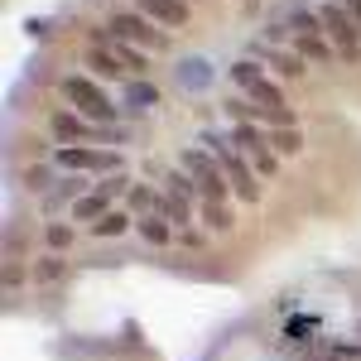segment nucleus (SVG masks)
<instances>
[{
	"label": "nucleus",
	"instance_id": "4468645a",
	"mask_svg": "<svg viewBox=\"0 0 361 361\" xmlns=\"http://www.w3.org/2000/svg\"><path fill=\"white\" fill-rule=\"evenodd\" d=\"M135 10L149 15L159 29H183L193 20V5H188V0H135Z\"/></svg>",
	"mask_w": 361,
	"mask_h": 361
},
{
	"label": "nucleus",
	"instance_id": "c756f323",
	"mask_svg": "<svg viewBox=\"0 0 361 361\" xmlns=\"http://www.w3.org/2000/svg\"><path fill=\"white\" fill-rule=\"evenodd\" d=\"M347 10H352V20L361 25V0H347Z\"/></svg>",
	"mask_w": 361,
	"mask_h": 361
},
{
	"label": "nucleus",
	"instance_id": "f03ea898",
	"mask_svg": "<svg viewBox=\"0 0 361 361\" xmlns=\"http://www.w3.org/2000/svg\"><path fill=\"white\" fill-rule=\"evenodd\" d=\"M197 145L202 149H212L217 154V164H222V173H226V183H231V193H236V202H260V173H255V164H250L246 154L236 149V140H231V130H202L197 135Z\"/></svg>",
	"mask_w": 361,
	"mask_h": 361
},
{
	"label": "nucleus",
	"instance_id": "f8f14e48",
	"mask_svg": "<svg viewBox=\"0 0 361 361\" xmlns=\"http://www.w3.org/2000/svg\"><path fill=\"white\" fill-rule=\"evenodd\" d=\"M49 140L54 145H92V126H87V116L63 106V111L49 116Z\"/></svg>",
	"mask_w": 361,
	"mask_h": 361
},
{
	"label": "nucleus",
	"instance_id": "7ed1b4c3",
	"mask_svg": "<svg viewBox=\"0 0 361 361\" xmlns=\"http://www.w3.org/2000/svg\"><path fill=\"white\" fill-rule=\"evenodd\" d=\"M58 92H63V106H73L78 116H87L92 126H116V116H121V102H111L92 73H68V78H58Z\"/></svg>",
	"mask_w": 361,
	"mask_h": 361
},
{
	"label": "nucleus",
	"instance_id": "c85d7f7f",
	"mask_svg": "<svg viewBox=\"0 0 361 361\" xmlns=\"http://www.w3.org/2000/svg\"><path fill=\"white\" fill-rule=\"evenodd\" d=\"M25 284V270H15V260H5V289H20Z\"/></svg>",
	"mask_w": 361,
	"mask_h": 361
},
{
	"label": "nucleus",
	"instance_id": "423d86ee",
	"mask_svg": "<svg viewBox=\"0 0 361 361\" xmlns=\"http://www.w3.org/2000/svg\"><path fill=\"white\" fill-rule=\"evenodd\" d=\"M106 29H111L116 39H126V44L145 49V54H159V49H169V29H159L149 15H140V10H116L111 20H106Z\"/></svg>",
	"mask_w": 361,
	"mask_h": 361
},
{
	"label": "nucleus",
	"instance_id": "4be33fe9",
	"mask_svg": "<svg viewBox=\"0 0 361 361\" xmlns=\"http://www.w3.org/2000/svg\"><path fill=\"white\" fill-rule=\"evenodd\" d=\"M73 241H78V231H73V222H49L44 226V246H49V255H68L73 250Z\"/></svg>",
	"mask_w": 361,
	"mask_h": 361
},
{
	"label": "nucleus",
	"instance_id": "9d476101",
	"mask_svg": "<svg viewBox=\"0 0 361 361\" xmlns=\"http://www.w3.org/2000/svg\"><path fill=\"white\" fill-rule=\"evenodd\" d=\"M222 111L236 121V126H294V111L289 106H270V102H250V97H226Z\"/></svg>",
	"mask_w": 361,
	"mask_h": 361
},
{
	"label": "nucleus",
	"instance_id": "6e6552de",
	"mask_svg": "<svg viewBox=\"0 0 361 361\" xmlns=\"http://www.w3.org/2000/svg\"><path fill=\"white\" fill-rule=\"evenodd\" d=\"M231 87L250 97V102H270V106H284V87L265 73V63H255V58H236L231 63Z\"/></svg>",
	"mask_w": 361,
	"mask_h": 361
},
{
	"label": "nucleus",
	"instance_id": "1a4fd4ad",
	"mask_svg": "<svg viewBox=\"0 0 361 361\" xmlns=\"http://www.w3.org/2000/svg\"><path fill=\"white\" fill-rule=\"evenodd\" d=\"M231 140H236V149L255 164L260 178H275L279 173V154H275V145H270V135L260 126H231Z\"/></svg>",
	"mask_w": 361,
	"mask_h": 361
},
{
	"label": "nucleus",
	"instance_id": "bb28decb",
	"mask_svg": "<svg viewBox=\"0 0 361 361\" xmlns=\"http://www.w3.org/2000/svg\"><path fill=\"white\" fill-rule=\"evenodd\" d=\"M173 246H183V250H202V246H207V236H202V231H193V226H178Z\"/></svg>",
	"mask_w": 361,
	"mask_h": 361
},
{
	"label": "nucleus",
	"instance_id": "39448f33",
	"mask_svg": "<svg viewBox=\"0 0 361 361\" xmlns=\"http://www.w3.org/2000/svg\"><path fill=\"white\" fill-rule=\"evenodd\" d=\"M58 169H73V173H121V149H106V145H58L54 149Z\"/></svg>",
	"mask_w": 361,
	"mask_h": 361
},
{
	"label": "nucleus",
	"instance_id": "7c9ffc66",
	"mask_svg": "<svg viewBox=\"0 0 361 361\" xmlns=\"http://www.w3.org/2000/svg\"><path fill=\"white\" fill-rule=\"evenodd\" d=\"M188 5H202V0H188Z\"/></svg>",
	"mask_w": 361,
	"mask_h": 361
},
{
	"label": "nucleus",
	"instance_id": "412c9836",
	"mask_svg": "<svg viewBox=\"0 0 361 361\" xmlns=\"http://www.w3.org/2000/svg\"><path fill=\"white\" fill-rule=\"evenodd\" d=\"M121 207H130L135 217H149V212H159V188H149V183H130V193Z\"/></svg>",
	"mask_w": 361,
	"mask_h": 361
},
{
	"label": "nucleus",
	"instance_id": "f257e3e1",
	"mask_svg": "<svg viewBox=\"0 0 361 361\" xmlns=\"http://www.w3.org/2000/svg\"><path fill=\"white\" fill-rule=\"evenodd\" d=\"M178 164H183V173L197 183V197H202V222L212 226V231H231L236 226V207H231V183H226L222 164H217V154L212 149H202V145H188L183 154H178Z\"/></svg>",
	"mask_w": 361,
	"mask_h": 361
},
{
	"label": "nucleus",
	"instance_id": "b1692460",
	"mask_svg": "<svg viewBox=\"0 0 361 361\" xmlns=\"http://www.w3.org/2000/svg\"><path fill=\"white\" fill-rule=\"evenodd\" d=\"M270 145H275V154H299L304 149V130L299 126H279V130H270Z\"/></svg>",
	"mask_w": 361,
	"mask_h": 361
},
{
	"label": "nucleus",
	"instance_id": "5701e85b",
	"mask_svg": "<svg viewBox=\"0 0 361 361\" xmlns=\"http://www.w3.org/2000/svg\"><path fill=\"white\" fill-rule=\"evenodd\" d=\"M178 82H183L188 97H197L202 87L212 82V68H207V63H197V58H188V63H178Z\"/></svg>",
	"mask_w": 361,
	"mask_h": 361
},
{
	"label": "nucleus",
	"instance_id": "393cba45",
	"mask_svg": "<svg viewBox=\"0 0 361 361\" xmlns=\"http://www.w3.org/2000/svg\"><path fill=\"white\" fill-rule=\"evenodd\" d=\"M34 279H39V284H63V279H68V265H63V255H44V260L34 265Z\"/></svg>",
	"mask_w": 361,
	"mask_h": 361
},
{
	"label": "nucleus",
	"instance_id": "cd10ccee",
	"mask_svg": "<svg viewBox=\"0 0 361 361\" xmlns=\"http://www.w3.org/2000/svg\"><path fill=\"white\" fill-rule=\"evenodd\" d=\"M318 328V318H289L284 323V337H304V333H313Z\"/></svg>",
	"mask_w": 361,
	"mask_h": 361
},
{
	"label": "nucleus",
	"instance_id": "20e7f679",
	"mask_svg": "<svg viewBox=\"0 0 361 361\" xmlns=\"http://www.w3.org/2000/svg\"><path fill=\"white\" fill-rule=\"evenodd\" d=\"M197 207H202L197 183L183 173V169H164V188H159V217H169L173 226H188Z\"/></svg>",
	"mask_w": 361,
	"mask_h": 361
},
{
	"label": "nucleus",
	"instance_id": "0eeeda50",
	"mask_svg": "<svg viewBox=\"0 0 361 361\" xmlns=\"http://www.w3.org/2000/svg\"><path fill=\"white\" fill-rule=\"evenodd\" d=\"M318 15H323V34L333 39V49L342 63H361V25L352 20V10L347 5H318Z\"/></svg>",
	"mask_w": 361,
	"mask_h": 361
},
{
	"label": "nucleus",
	"instance_id": "9b49d317",
	"mask_svg": "<svg viewBox=\"0 0 361 361\" xmlns=\"http://www.w3.org/2000/svg\"><path fill=\"white\" fill-rule=\"evenodd\" d=\"M246 54L255 58V63H265V68H270L275 78H289V82H299V78H304V68H308V63L294 54L289 44H284V49H275V44H265V39H255Z\"/></svg>",
	"mask_w": 361,
	"mask_h": 361
},
{
	"label": "nucleus",
	"instance_id": "a211bd4d",
	"mask_svg": "<svg viewBox=\"0 0 361 361\" xmlns=\"http://www.w3.org/2000/svg\"><path fill=\"white\" fill-rule=\"evenodd\" d=\"M135 236L145 246H173V236H178V226L159 217V212H149V217H135Z\"/></svg>",
	"mask_w": 361,
	"mask_h": 361
},
{
	"label": "nucleus",
	"instance_id": "f3484780",
	"mask_svg": "<svg viewBox=\"0 0 361 361\" xmlns=\"http://www.w3.org/2000/svg\"><path fill=\"white\" fill-rule=\"evenodd\" d=\"M289 49L304 58V63H333V58H337L333 39H328L323 29H304V34H294V39H289Z\"/></svg>",
	"mask_w": 361,
	"mask_h": 361
},
{
	"label": "nucleus",
	"instance_id": "ddd939ff",
	"mask_svg": "<svg viewBox=\"0 0 361 361\" xmlns=\"http://www.w3.org/2000/svg\"><path fill=\"white\" fill-rule=\"evenodd\" d=\"M82 193H92V188H87L82 178H73V173H63V178H54V188H49V193H39V212H44L49 222H54L58 212H63L68 202H78Z\"/></svg>",
	"mask_w": 361,
	"mask_h": 361
},
{
	"label": "nucleus",
	"instance_id": "6ab92c4d",
	"mask_svg": "<svg viewBox=\"0 0 361 361\" xmlns=\"http://www.w3.org/2000/svg\"><path fill=\"white\" fill-rule=\"evenodd\" d=\"M111 207H116L111 197L102 193V188H92V193H82V197H78V202H73V222L92 226V222H97V217H106Z\"/></svg>",
	"mask_w": 361,
	"mask_h": 361
},
{
	"label": "nucleus",
	"instance_id": "dca6fc26",
	"mask_svg": "<svg viewBox=\"0 0 361 361\" xmlns=\"http://www.w3.org/2000/svg\"><path fill=\"white\" fill-rule=\"evenodd\" d=\"M87 73L97 78V82H130V73H126V63H121V54L116 49H102V44H92L82 54Z\"/></svg>",
	"mask_w": 361,
	"mask_h": 361
},
{
	"label": "nucleus",
	"instance_id": "aec40b11",
	"mask_svg": "<svg viewBox=\"0 0 361 361\" xmlns=\"http://www.w3.org/2000/svg\"><path fill=\"white\" fill-rule=\"evenodd\" d=\"M130 222H135V212H130V207H111L106 217H97V222H92V236H97V241H116V236H126V231H130Z\"/></svg>",
	"mask_w": 361,
	"mask_h": 361
},
{
	"label": "nucleus",
	"instance_id": "a878e982",
	"mask_svg": "<svg viewBox=\"0 0 361 361\" xmlns=\"http://www.w3.org/2000/svg\"><path fill=\"white\" fill-rule=\"evenodd\" d=\"M54 169L58 164H29L25 188H29V193H49V188H54Z\"/></svg>",
	"mask_w": 361,
	"mask_h": 361
},
{
	"label": "nucleus",
	"instance_id": "2eb2a0df",
	"mask_svg": "<svg viewBox=\"0 0 361 361\" xmlns=\"http://www.w3.org/2000/svg\"><path fill=\"white\" fill-rule=\"evenodd\" d=\"M154 106H159V87L149 82V78L121 82V116H149Z\"/></svg>",
	"mask_w": 361,
	"mask_h": 361
},
{
	"label": "nucleus",
	"instance_id": "2f4dec72",
	"mask_svg": "<svg viewBox=\"0 0 361 361\" xmlns=\"http://www.w3.org/2000/svg\"><path fill=\"white\" fill-rule=\"evenodd\" d=\"M357 328H361V323H357Z\"/></svg>",
	"mask_w": 361,
	"mask_h": 361
}]
</instances>
